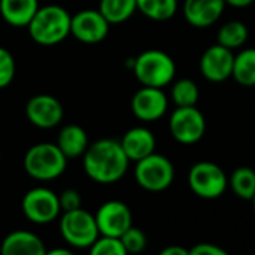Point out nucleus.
Here are the masks:
<instances>
[{
  "label": "nucleus",
  "mask_w": 255,
  "mask_h": 255,
  "mask_svg": "<svg viewBox=\"0 0 255 255\" xmlns=\"http://www.w3.org/2000/svg\"><path fill=\"white\" fill-rule=\"evenodd\" d=\"M3 255H45L46 248L39 236L25 230L9 233L0 247Z\"/></svg>",
  "instance_id": "nucleus-17"
},
{
  "label": "nucleus",
  "mask_w": 255,
  "mask_h": 255,
  "mask_svg": "<svg viewBox=\"0 0 255 255\" xmlns=\"http://www.w3.org/2000/svg\"><path fill=\"white\" fill-rule=\"evenodd\" d=\"M160 255H190V250H185L184 247H178V245H170L161 250Z\"/></svg>",
  "instance_id": "nucleus-31"
},
{
  "label": "nucleus",
  "mask_w": 255,
  "mask_h": 255,
  "mask_svg": "<svg viewBox=\"0 0 255 255\" xmlns=\"http://www.w3.org/2000/svg\"><path fill=\"white\" fill-rule=\"evenodd\" d=\"M15 58L3 46H0V90L6 88L15 78Z\"/></svg>",
  "instance_id": "nucleus-28"
},
{
  "label": "nucleus",
  "mask_w": 255,
  "mask_h": 255,
  "mask_svg": "<svg viewBox=\"0 0 255 255\" xmlns=\"http://www.w3.org/2000/svg\"><path fill=\"white\" fill-rule=\"evenodd\" d=\"M224 7V0H185L184 16L193 27L205 28L220 19Z\"/></svg>",
  "instance_id": "nucleus-15"
},
{
  "label": "nucleus",
  "mask_w": 255,
  "mask_h": 255,
  "mask_svg": "<svg viewBox=\"0 0 255 255\" xmlns=\"http://www.w3.org/2000/svg\"><path fill=\"white\" fill-rule=\"evenodd\" d=\"M136 79L143 87L163 88L169 85L176 75L173 58L160 49H148L139 54L131 64Z\"/></svg>",
  "instance_id": "nucleus-3"
},
{
  "label": "nucleus",
  "mask_w": 255,
  "mask_h": 255,
  "mask_svg": "<svg viewBox=\"0 0 255 255\" xmlns=\"http://www.w3.org/2000/svg\"><path fill=\"white\" fill-rule=\"evenodd\" d=\"M60 232L67 245L78 250H90L100 236L94 215L82 208L63 212L60 218Z\"/></svg>",
  "instance_id": "nucleus-5"
},
{
  "label": "nucleus",
  "mask_w": 255,
  "mask_h": 255,
  "mask_svg": "<svg viewBox=\"0 0 255 255\" xmlns=\"http://www.w3.org/2000/svg\"><path fill=\"white\" fill-rule=\"evenodd\" d=\"M172 100L176 106H196L199 100V87L191 79H179L172 87Z\"/></svg>",
  "instance_id": "nucleus-25"
},
{
  "label": "nucleus",
  "mask_w": 255,
  "mask_h": 255,
  "mask_svg": "<svg viewBox=\"0 0 255 255\" xmlns=\"http://www.w3.org/2000/svg\"><path fill=\"white\" fill-rule=\"evenodd\" d=\"M229 185L232 187L233 193L242 200H253L255 196V170L251 167H238L230 179Z\"/></svg>",
  "instance_id": "nucleus-23"
},
{
  "label": "nucleus",
  "mask_w": 255,
  "mask_h": 255,
  "mask_svg": "<svg viewBox=\"0 0 255 255\" xmlns=\"http://www.w3.org/2000/svg\"><path fill=\"white\" fill-rule=\"evenodd\" d=\"M99 10L109 24H121L133 16L137 4L136 0H100Z\"/></svg>",
  "instance_id": "nucleus-20"
},
{
  "label": "nucleus",
  "mask_w": 255,
  "mask_h": 255,
  "mask_svg": "<svg viewBox=\"0 0 255 255\" xmlns=\"http://www.w3.org/2000/svg\"><path fill=\"white\" fill-rule=\"evenodd\" d=\"M82 158L85 173L99 184H114L120 181L127 173L130 164L120 140L114 139H100L90 143Z\"/></svg>",
  "instance_id": "nucleus-1"
},
{
  "label": "nucleus",
  "mask_w": 255,
  "mask_h": 255,
  "mask_svg": "<svg viewBox=\"0 0 255 255\" xmlns=\"http://www.w3.org/2000/svg\"><path fill=\"white\" fill-rule=\"evenodd\" d=\"M72 15L58 4L39 6L30 19L27 30L30 37L43 46L61 43L70 34Z\"/></svg>",
  "instance_id": "nucleus-2"
},
{
  "label": "nucleus",
  "mask_w": 255,
  "mask_h": 255,
  "mask_svg": "<svg viewBox=\"0 0 255 255\" xmlns=\"http://www.w3.org/2000/svg\"><path fill=\"white\" fill-rule=\"evenodd\" d=\"M22 164L27 175L33 179L52 181L64 173L67 158L57 143L40 142L27 149Z\"/></svg>",
  "instance_id": "nucleus-4"
},
{
  "label": "nucleus",
  "mask_w": 255,
  "mask_h": 255,
  "mask_svg": "<svg viewBox=\"0 0 255 255\" xmlns=\"http://www.w3.org/2000/svg\"><path fill=\"white\" fill-rule=\"evenodd\" d=\"M224 1H226V4H230V6H233V7H239V9H242V7H248V6H251L255 0H224Z\"/></svg>",
  "instance_id": "nucleus-32"
},
{
  "label": "nucleus",
  "mask_w": 255,
  "mask_h": 255,
  "mask_svg": "<svg viewBox=\"0 0 255 255\" xmlns=\"http://www.w3.org/2000/svg\"><path fill=\"white\" fill-rule=\"evenodd\" d=\"M190 255H227V251L214 244H197L190 250Z\"/></svg>",
  "instance_id": "nucleus-30"
},
{
  "label": "nucleus",
  "mask_w": 255,
  "mask_h": 255,
  "mask_svg": "<svg viewBox=\"0 0 255 255\" xmlns=\"http://www.w3.org/2000/svg\"><path fill=\"white\" fill-rule=\"evenodd\" d=\"M46 254H49V255H70V254H72V251H70V250H63V248H57V250H51V251H48V250H46Z\"/></svg>",
  "instance_id": "nucleus-33"
},
{
  "label": "nucleus",
  "mask_w": 255,
  "mask_h": 255,
  "mask_svg": "<svg viewBox=\"0 0 255 255\" xmlns=\"http://www.w3.org/2000/svg\"><path fill=\"white\" fill-rule=\"evenodd\" d=\"M94 218L99 233L103 236L120 238L128 227L133 226V215L130 208L120 200H109L103 203Z\"/></svg>",
  "instance_id": "nucleus-11"
},
{
  "label": "nucleus",
  "mask_w": 255,
  "mask_h": 255,
  "mask_svg": "<svg viewBox=\"0 0 255 255\" xmlns=\"http://www.w3.org/2000/svg\"><path fill=\"white\" fill-rule=\"evenodd\" d=\"M126 253L127 254H139L146 248V236L145 233L137 227H128L121 236H120Z\"/></svg>",
  "instance_id": "nucleus-27"
},
{
  "label": "nucleus",
  "mask_w": 255,
  "mask_h": 255,
  "mask_svg": "<svg viewBox=\"0 0 255 255\" xmlns=\"http://www.w3.org/2000/svg\"><path fill=\"white\" fill-rule=\"evenodd\" d=\"M27 120L39 128H54L57 127L64 117L63 105L58 99L49 94H37L28 99L25 105Z\"/></svg>",
  "instance_id": "nucleus-12"
},
{
  "label": "nucleus",
  "mask_w": 255,
  "mask_h": 255,
  "mask_svg": "<svg viewBox=\"0 0 255 255\" xmlns=\"http://www.w3.org/2000/svg\"><path fill=\"white\" fill-rule=\"evenodd\" d=\"M241 85L254 87L255 85V48H247L235 55L233 75Z\"/></svg>",
  "instance_id": "nucleus-21"
},
{
  "label": "nucleus",
  "mask_w": 255,
  "mask_h": 255,
  "mask_svg": "<svg viewBox=\"0 0 255 255\" xmlns=\"http://www.w3.org/2000/svg\"><path fill=\"white\" fill-rule=\"evenodd\" d=\"M169 128L175 140L193 145L205 136L206 120L196 106H176L170 115Z\"/></svg>",
  "instance_id": "nucleus-9"
},
{
  "label": "nucleus",
  "mask_w": 255,
  "mask_h": 255,
  "mask_svg": "<svg viewBox=\"0 0 255 255\" xmlns=\"http://www.w3.org/2000/svg\"><path fill=\"white\" fill-rule=\"evenodd\" d=\"M235 54L232 49L215 43L200 58V72L211 82H224L233 75Z\"/></svg>",
  "instance_id": "nucleus-13"
},
{
  "label": "nucleus",
  "mask_w": 255,
  "mask_h": 255,
  "mask_svg": "<svg viewBox=\"0 0 255 255\" xmlns=\"http://www.w3.org/2000/svg\"><path fill=\"white\" fill-rule=\"evenodd\" d=\"M21 209L30 223L39 226L52 223L61 212L58 196L45 187H36L27 191L22 197Z\"/></svg>",
  "instance_id": "nucleus-8"
},
{
  "label": "nucleus",
  "mask_w": 255,
  "mask_h": 255,
  "mask_svg": "<svg viewBox=\"0 0 255 255\" xmlns=\"http://www.w3.org/2000/svg\"><path fill=\"white\" fill-rule=\"evenodd\" d=\"M188 184L197 197L214 200L224 194L229 187V179L218 164L212 161H199L190 169Z\"/></svg>",
  "instance_id": "nucleus-7"
},
{
  "label": "nucleus",
  "mask_w": 255,
  "mask_h": 255,
  "mask_svg": "<svg viewBox=\"0 0 255 255\" xmlns=\"http://www.w3.org/2000/svg\"><path fill=\"white\" fill-rule=\"evenodd\" d=\"M58 200H60L61 212L75 211V209L82 208V199H81V194H79L76 190H73V188L64 190V191L58 196Z\"/></svg>",
  "instance_id": "nucleus-29"
},
{
  "label": "nucleus",
  "mask_w": 255,
  "mask_h": 255,
  "mask_svg": "<svg viewBox=\"0 0 255 255\" xmlns=\"http://www.w3.org/2000/svg\"><path fill=\"white\" fill-rule=\"evenodd\" d=\"M109 25L99 9H84L72 15L70 34L82 43L94 45L106 39Z\"/></svg>",
  "instance_id": "nucleus-10"
},
{
  "label": "nucleus",
  "mask_w": 255,
  "mask_h": 255,
  "mask_svg": "<svg viewBox=\"0 0 255 255\" xmlns=\"http://www.w3.org/2000/svg\"><path fill=\"white\" fill-rule=\"evenodd\" d=\"M37 9L39 0H0V15L13 27H27Z\"/></svg>",
  "instance_id": "nucleus-19"
},
{
  "label": "nucleus",
  "mask_w": 255,
  "mask_h": 255,
  "mask_svg": "<svg viewBox=\"0 0 255 255\" xmlns=\"http://www.w3.org/2000/svg\"><path fill=\"white\" fill-rule=\"evenodd\" d=\"M55 143L67 160L82 157L90 145L87 131L78 124H67L61 127Z\"/></svg>",
  "instance_id": "nucleus-18"
},
{
  "label": "nucleus",
  "mask_w": 255,
  "mask_h": 255,
  "mask_svg": "<svg viewBox=\"0 0 255 255\" xmlns=\"http://www.w3.org/2000/svg\"><path fill=\"white\" fill-rule=\"evenodd\" d=\"M126 155L130 161H139L155 152V136L146 127H133L120 140Z\"/></svg>",
  "instance_id": "nucleus-16"
},
{
  "label": "nucleus",
  "mask_w": 255,
  "mask_h": 255,
  "mask_svg": "<svg viewBox=\"0 0 255 255\" xmlns=\"http://www.w3.org/2000/svg\"><path fill=\"white\" fill-rule=\"evenodd\" d=\"M134 178L139 187L151 193L167 190L175 179V167L172 161L161 154H149L136 161Z\"/></svg>",
  "instance_id": "nucleus-6"
},
{
  "label": "nucleus",
  "mask_w": 255,
  "mask_h": 255,
  "mask_svg": "<svg viewBox=\"0 0 255 255\" xmlns=\"http://www.w3.org/2000/svg\"><path fill=\"white\" fill-rule=\"evenodd\" d=\"M91 255H126V248L120 238L100 235L96 242L90 247Z\"/></svg>",
  "instance_id": "nucleus-26"
},
{
  "label": "nucleus",
  "mask_w": 255,
  "mask_h": 255,
  "mask_svg": "<svg viewBox=\"0 0 255 255\" xmlns=\"http://www.w3.org/2000/svg\"><path fill=\"white\" fill-rule=\"evenodd\" d=\"M217 40L232 51L241 48L248 40V27L242 21H229L218 30Z\"/></svg>",
  "instance_id": "nucleus-24"
},
{
  "label": "nucleus",
  "mask_w": 255,
  "mask_h": 255,
  "mask_svg": "<svg viewBox=\"0 0 255 255\" xmlns=\"http://www.w3.org/2000/svg\"><path fill=\"white\" fill-rule=\"evenodd\" d=\"M251 202H253V205H254V211H255V196H254V199H253Z\"/></svg>",
  "instance_id": "nucleus-34"
},
{
  "label": "nucleus",
  "mask_w": 255,
  "mask_h": 255,
  "mask_svg": "<svg viewBox=\"0 0 255 255\" xmlns=\"http://www.w3.org/2000/svg\"><path fill=\"white\" fill-rule=\"evenodd\" d=\"M167 96L161 88L142 87L131 99V112L140 121H157L167 111Z\"/></svg>",
  "instance_id": "nucleus-14"
},
{
  "label": "nucleus",
  "mask_w": 255,
  "mask_h": 255,
  "mask_svg": "<svg viewBox=\"0 0 255 255\" xmlns=\"http://www.w3.org/2000/svg\"><path fill=\"white\" fill-rule=\"evenodd\" d=\"M137 10L152 21H167L178 10V0H136Z\"/></svg>",
  "instance_id": "nucleus-22"
}]
</instances>
